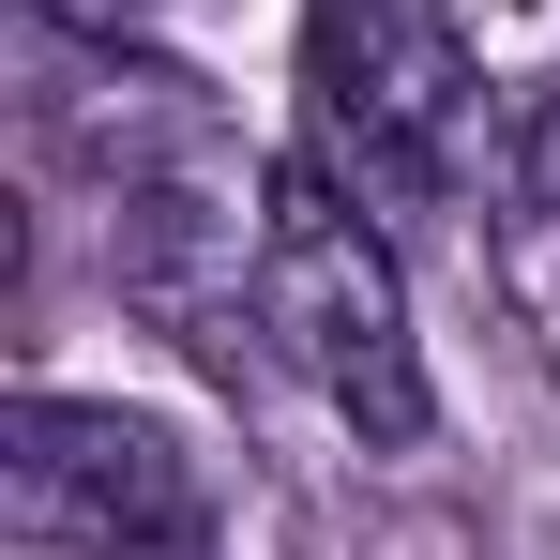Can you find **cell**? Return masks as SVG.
Returning <instances> with one entry per match:
<instances>
[{"instance_id":"obj_4","label":"cell","mask_w":560,"mask_h":560,"mask_svg":"<svg viewBox=\"0 0 560 560\" xmlns=\"http://www.w3.org/2000/svg\"><path fill=\"white\" fill-rule=\"evenodd\" d=\"M515 167H530V197H546V212H560V92L530 106V121H515Z\"/></svg>"},{"instance_id":"obj_2","label":"cell","mask_w":560,"mask_h":560,"mask_svg":"<svg viewBox=\"0 0 560 560\" xmlns=\"http://www.w3.org/2000/svg\"><path fill=\"white\" fill-rule=\"evenodd\" d=\"M0 515L46 560H212L228 546V485L183 424H152L121 394H46V378H15V409H0Z\"/></svg>"},{"instance_id":"obj_1","label":"cell","mask_w":560,"mask_h":560,"mask_svg":"<svg viewBox=\"0 0 560 560\" xmlns=\"http://www.w3.org/2000/svg\"><path fill=\"white\" fill-rule=\"evenodd\" d=\"M258 349H273L349 440H378V455H409V440L440 424L409 288H394V258H378V228L349 212L334 167H273V212H258Z\"/></svg>"},{"instance_id":"obj_5","label":"cell","mask_w":560,"mask_h":560,"mask_svg":"<svg viewBox=\"0 0 560 560\" xmlns=\"http://www.w3.org/2000/svg\"><path fill=\"white\" fill-rule=\"evenodd\" d=\"M31 15H77V31H152V15H183V0H31Z\"/></svg>"},{"instance_id":"obj_3","label":"cell","mask_w":560,"mask_h":560,"mask_svg":"<svg viewBox=\"0 0 560 560\" xmlns=\"http://www.w3.org/2000/svg\"><path fill=\"white\" fill-rule=\"evenodd\" d=\"M303 106L364 197H455L485 167V61L455 0H303Z\"/></svg>"}]
</instances>
